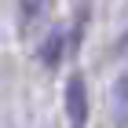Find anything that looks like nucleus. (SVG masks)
<instances>
[{"mask_svg": "<svg viewBox=\"0 0 128 128\" xmlns=\"http://www.w3.org/2000/svg\"><path fill=\"white\" fill-rule=\"evenodd\" d=\"M88 110H92V99H88V88H84V77L73 73L66 80V121H70V128L88 124Z\"/></svg>", "mask_w": 128, "mask_h": 128, "instance_id": "obj_1", "label": "nucleus"}, {"mask_svg": "<svg viewBox=\"0 0 128 128\" xmlns=\"http://www.w3.org/2000/svg\"><path fill=\"white\" fill-rule=\"evenodd\" d=\"M48 11H51V0H18V30L33 33L48 18Z\"/></svg>", "mask_w": 128, "mask_h": 128, "instance_id": "obj_2", "label": "nucleus"}, {"mask_svg": "<svg viewBox=\"0 0 128 128\" xmlns=\"http://www.w3.org/2000/svg\"><path fill=\"white\" fill-rule=\"evenodd\" d=\"M110 106H114V124L128 128V70L114 80V88H110Z\"/></svg>", "mask_w": 128, "mask_h": 128, "instance_id": "obj_3", "label": "nucleus"}, {"mask_svg": "<svg viewBox=\"0 0 128 128\" xmlns=\"http://www.w3.org/2000/svg\"><path fill=\"white\" fill-rule=\"evenodd\" d=\"M62 51H66V33H62V30H51L48 40L40 44V62H44V66H59V62H62Z\"/></svg>", "mask_w": 128, "mask_h": 128, "instance_id": "obj_4", "label": "nucleus"}, {"mask_svg": "<svg viewBox=\"0 0 128 128\" xmlns=\"http://www.w3.org/2000/svg\"><path fill=\"white\" fill-rule=\"evenodd\" d=\"M117 51H128V30L121 33V40H117Z\"/></svg>", "mask_w": 128, "mask_h": 128, "instance_id": "obj_5", "label": "nucleus"}]
</instances>
